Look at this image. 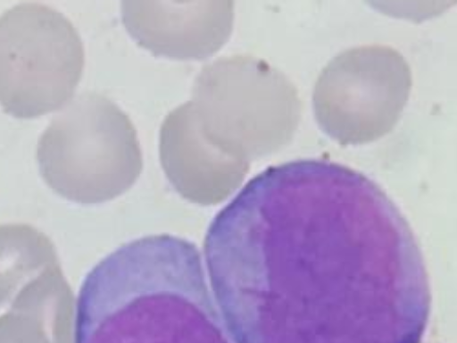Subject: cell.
<instances>
[{
  "instance_id": "obj_3",
  "label": "cell",
  "mask_w": 457,
  "mask_h": 343,
  "mask_svg": "<svg viewBox=\"0 0 457 343\" xmlns=\"http://www.w3.org/2000/svg\"><path fill=\"white\" fill-rule=\"evenodd\" d=\"M190 102L206 136L245 161L289 143L302 109L296 89L281 71L245 54L222 56L204 66Z\"/></svg>"
},
{
  "instance_id": "obj_8",
  "label": "cell",
  "mask_w": 457,
  "mask_h": 343,
  "mask_svg": "<svg viewBox=\"0 0 457 343\" xmlns=\"http://www.w3.org/2000/svg\"><path fill=\"white\" fill-rule=\"evenodd\" d=\"M160 158L175 186L197 200H214L243 178L248 163L214 144L204 132L190 101L172 110L160 130Z\"/></svg>"
},
{
  "instance_id": "obj_6",
  "label": "cell",
  "mask_w": 457,
  "mask_h": 343,
  "mask_svg": "<svg viewBox=\"0 0 457 343\" xmlns=\"http://www.w3.org/2000/svg\"><path fill=\"white\" fill-rule=\"evenodd\" d=\"M411 85L410 66L393 47L367 45L347 49L318 77L312 95L315 119L340 145L375 141L397 123Z\"/></svg>"
},
{
  "instance_id": "obj_7",
  "label": "cell",
  "mask_w": 457,
  "mask_h": 343,
  "mask_svg": "<svg viewBox=\"0 0 457 343\" xmlns=\"http://www.w3.org/2000/svg\"><path fill=\"white\" fill-rule=\"evenodd\" d=\"M122 22L132 38L154 55L202 60L229 38L233 1H122Z\"/></svg>"
},
{
  "instance_id": "obj_1",
  "label": "cell",
  "mask_w": 457,
  "mask_h": 343,
  "mask_svg": "<svg viewBox=\"0 0 457 343\" xmlns=\"http://www.w3.org/2000/svg\"><path fill=\"white\" fill-rule=\"evenodd\" d=\"M235 343H420L428 275L397 206L345 165L301 159L252 178L204 239Z\"/></svg>"
},
{
  "instance_id": "obj_5",
  "label": "cell",
  "mask_w": 457,
  "mask_h": 343,
  "mask_svg": "<svg viewBox=\"0 0 457 343\" xmlns=\"http://www.w3.org/2000/svg\"><path fill=\"white\" fill-rule=\"evenodd\" d=\"M84 48L72 23L39 3H23L0 17V104L16 118L54 111L72 96Z\"/></svg>"
},
{
  "instance_id": "obj_10",
  "label": "cell",
  "mask_w": 457,
  "mask_h": 343,
  "mask_svg": "<svg viewBox=\"0 0 457 343\" xmlns=\"http://www.w3.org/2000/svg\"><path fill=\"white\" fill-rule=\"evenodd\" d=\"M56 264L54 248L42 233L25 225L0 226V305Z\"/></svg>"
},
{
  "instance_id": "obj_9",
  "label": "cell",
  "mask_w": 457,
  "mask_h": 343,
  "mask_svg": "<svg viewBox=\"0 0 457 343\" xmlns=\"http://www.w3.org/2000/svg\"><path fill=\"white\" fill-rule=\"evenodd\" d=\"M70 297L59 265L47 268L19 289L0 317V343H73Z\"/></svg>"
},
{
  "instance_id": "obj_4",
  "label": "cell",
  "mask_w": 457,
  "mask_h": 343,
  "mask_svg": "<svg viewBox=\"0 0 457 343\" xmlns=\"http://www.w3.org/2000/svg\"><path fill=\"white\" fill-rule=\"evenodd\" d=\"M37 159L41 176L55 193L83 203L122 190L142 167L130 119L95 92L77 96L53 118L38 140Z\"/></svg>"
},
{
  "instance_id": "obj_2",
  "label": "cell",
  "mask_w": 457,
  "mask_h": 343,
  "mask_svg": "<svg viewBox=\"0 0 457 343\" xmlns=\"http://www.w3.org/2000/svg\"><path fill=\"white\" fill-rule=\"evenodd\" d=\"M73 343H235L195 244L168 234L127 243L85 278Z\"/></svg>"
}]
</instances>
